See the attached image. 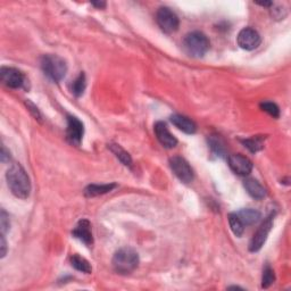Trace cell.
I'll use <instances>...</instances> for the list:
<instances>
[{
    "mask_svg": "<svg viewBox=\"0 0 291 291\" xmlns=\"http://www.w3.org/2000/svg\"><path fill=\"white\" fill-rule=\"evenodd\" d=\"M273 228V215H269L266 220H265L262 225L259 226L258 230L256 231L254 237L251 238L249 242V250L251 252H256L262 249L264 243L266 242V239L268 237L269 232Z\"/></svg>",
    "mask_w": 291,
    "mask_h": 291,
    "instance_id": "9",
    "label": "cell"
},
{
    "mask_svg": "<svg viewBox=\"0 0 291 291\" xmlns=\"http://www.w3.org/2000/svg\"><path fill=\"white\" fill-rule=\"evenodd\" d=\"M243 187H245L248 195L252 197L254 199L260 200L266 196V191H265L264 187L260 185L257 180H255L252 178L245 179V181H243Z\"/></svg>",
    "mask_w": 291,
    "mask_h": 291,
    "instance_id": "15",
    "label": "cell"
},
{
    "mask_svg": "<svg viewBox=\"0 0 291 291\" xmlns=\"http://www.w3.org/2000/svg\"><path fill=\"white\" fill-rule=\"evenodd\" d=\"M275 281V274L273 268L269 266V265H266L263 271V276H262V288L266 289L269 285H272L274 283Z\"/></svg>",
    "mask_w": 291,
    "mask_h": 291,
    "instance_id": "24",
    "label": "cell"
},
{
    "mask_svg": "<svg viewBox=\"0 0 291 291\" xmlns=\"http://www.w3.org/2000/svg\"><path fill=\"white\" fill-rule=\"evenodd\" d=\"M156 21L163 32L171 34L178 31L180 21L178 15L169 7H161L157 11Z\"/></svg>",
    "mask_w": 291,
    "mask_h": 291,
    "instance_id": "5",
    "label": "cell"
},
{
    "mask_svg": "<svg viewBox=\"0 0 291 291\" xmlns=\"http://www.w3.org/2000/svg\"><path fill=\"white\" fill-rule=\"evenodd\" d=\"M70 260H71L72 266L74 267L75 269H78V271L85 273V274H90V273H91V271H92L91 265H90V263L88 262L87 259L81 257L80 255H78V254L72 255Z\"/></svg>",
    "mask_w": 291,
    "mask_h": 291,
    "instance_id": "19",
    "label": "cell"
},
{
    "mask_svg": "<svg viewBox=\"0 0 291 291\" xmlns=\"http://www.w3.org/2000/svg\"><path fill=\"white\" fill-rule=\"evenodd\" d=\"M271 14H272L273 19L283 20L284 17L286 16V12H285V10H283V8L281 10V7H277L276 10H271Z\"/></svg>",
    "mask_w": 291,
    "mask_h": 291,
    "instance_id": "27",
    "label": "cell"
},
{
    "mask_svg": "<svg viewBox=\"0 0 291 291\" xmlns=\"http://www.w3.org/2000/svg\"><path fill=\"white\" fill-rule=\"evenodd\" d=\"M209 42L207 36L200 31H194L188 33L183 40V48L186 53L191 57L200 58L204 57L209 50Z\"/></svg>",
    "mask_w": 291,
    "mask_h": 291,
    "instance_id": "3",
    "label": "cell"
},
{
    "mask_svg": "<svg viewBox=\"0 0 291 291\" xmlns=\"http://www.w3.org/2000/svg\"><path fill=\"white\" fill-rule=\"evenodd\" d=\"M228 163L230 169L232 170L235 174L242 175V177H247V175H249L252 171L251 161L249 158L240 155V154L230 155L228 158Z\"/></svg>",
    "mask_w": 291,
    "mask_h": 291,
    "instance_id": "11",
    "label": "cell"
},
{
    "mask_svg": "<svg viewBox=\"0 0 291 291\" xmlns=\"http://www.w3.org/2000/svg\"><path fill=\"white\" fill-rule=\"evenodd\" d=\"M84 134V125L78 117L73 115H67V127H66V139L73 145L79 147L82 142Z\"/></svg>",
    "mask_w": 291,
    "mask_h": 291,
    "instance_id": "8",
    "label": "cell"
},
{
    "mask_svg": "<svg viewBox=\"0 0 291 291\" xmlns=\"http://www.w3.org/2000/svg\"><path fill=\"white\" fill-rule=\"evenodd\" d=\"M116 188L115 183H109V185H90L84 189V196L92 198L100 195H105L107 192H110Z\"/></svg>",
    "mask_w": 291,
    "mask_h": 291,
    "instance_id": "17",
    "label": "cell"
},
{
    "mask_svg": "<svg viewBox=\"0 0 291 291\" xmlns=\"http://www.w3.org/2000/svg\"><path fill=\"white\" fill-rule=\"evenodd\" d=\"M87 88V80L83 72H81L78 78H76L71 84V91L75 97H81L84 93V90Z\"/></svg>",
    "mask_w": 291,
    "mask_h": 291,
    "instance_id": "20",
    "label": "cell"
},
{
    "mask_svg": "<svg viewBox=\"0 0 291 291\" xmlns=\"http://www.w3.org/2000/svg\"><path fill=\"white\" fill-rule=\"evenodd\" d=\"M0 158H2L3 163H7L11 160V154L10 152H7L5 145H3V148H2V155H0Z\"/></svg>",
    "mask_w": 291,
    "mask_h": 291,
    "instance_id": "28",
    "label": "cell"
},
{
    "mask_svg": "<svg viewBox=\"0 0 291 291\" xmlns=\"http://www.w3.org/2000/svg\"><path fill=\"white\" fill-rule=\"evenodd\" d=\"M238 46L243 50H254L257 48L262 42L259 33L252 28H245L239 32L237 37Z\"/></svg>",
    "mask_w": 291,
    "mask_h": 291,
    "instance_id": "10",
    "label": "cell"
},
{
    "mask_svg": "<svg viewBox=\"0 0 291 291\" xmlns=\"http://www.w3.org/2000/svg\"><path fill=\"white\" fill-rule=\"evenodd\" d=\"M112 263L115 272H117L118 274H130L138 267L139 255L132 248H121V249L115 252Z\"/></svg>",
    "mask_w": 291,
    "mask_h": 291,
    "instance_id": "2",
    "label": "cell"
},
{
    "mask_svg": "<svg viewBox=\"0 0 291 291\" xmlns=\"http://www.w3.org/2000/svg\"><path fill=\"white\" fill-rule=\"evenodd\" d=\"M108 148L110 149L115 156H116L123 165L125 166H131L132 165V158L130 156V154L127 153L125 149H123L121 145L117 143H110L108 144Z\"/></svg>",
    "mask_w": 291,
    "mask_h": 291,
    "instance_id": "18",
    "label": "cell"
},
{
    "mask_svg": "<svg viewBox=\"0 0 291 291\" xmlns=\"http://www.w3.org/2000/svg\"><path fill=\"white\" fill-rule=\"evenodd\" d=\"M45 74L54 82H61L67 73V64L57 55H45L40 61Z\"/></svg>",
    "mask_w": 291,
    "mask_h": 291,
    "instance_id": "4",
    "label": "cell"
},
{
    "mask_svg": "<svg viewBox=\"0 0 291 291\" xmlns=\"http://www.w3.org/2000/svg\"><path fill=\"white\" fill-rule=\"evenodd\" d=\"M2 75V81L6 87L11 89H22L27 88L28 80L23 74V72L14 67H2L0 71Z\"/></svg>",
    "mask_w": 291,
    "mask_h": 291,
    "instance_id": "6",
    "label": "cell"
},
{
    "mask_svg": "<svg viewBox=\"0 0 291 291\" xmlns=\"http://www.w3.org/2000/svg\"><path fill=\"white\" fill-rule=\"evenodd\" d=\"M72 234L74 235L76 239L82 241L85 246L91 247L93 243V237L91 231V224L88 220H81L78 222V224L73 230Z\"/></svg>",
    "mask_w": 291,
    "mask_h": 291,
    "instance_id": "13",
    "label": "cell"
},
{
    "mask_svg": "<svg viewBox=\"0 0 291 291\" xmlns=\"http://www.w3.org/2000/svg\"><path fill=\"white\" fill-rule=\"evenodd\" d=\"M242 143L245 144V147L247 149H249L251 153H257L264 148V141L263 138H260V136H254V138L245 139L242 140Z\"/></svg>",
    "mask_w": 291,
    "mask_h": 291,
    "instance_id": "23",
    "label": "cell"
},
{
    "mask_svg": "<svg viewBox=\"0 0 291 291\" xmlns=\"http://www.w3.org/2000/svg\"><path fill=\"white\" fill-rule=\"evenodd\" d=\"M154 130H155L157 140L160 141L163 147L171 149L178 144V139L171 133L164 122H157L154 126Z\"/></svg>",
    "mask_w": 291,
    "mask_h": 291,
    "instance_id": "12",
    "label": "cell"
},
{
    "mask_svg": "<svg viewBox=\"0 0 291 291\" xmlns=\"http://www.w3.org/2000/svg\"><path fill=\"white\" fill-rule=\"evenodd\" d=\"M208 144L209 148L212 149V152L217 156H224L225 155V144L218 136L212 135L211 138H208Z\"/></svg>",
    "mask_w": 291,
    "mask_h": 291,
    "instance_id": "22",
    "label": "cell"
},
{
    "mask_svg": "<svg viewBox=\"0 0 291 291\" xmlns=\"http://www.w3.org/2000/svg\"><path fill=\"white\" fill-rule=\"evenodd\" d=\"M0 246H2V258H4L6 256V252H7V243L5 240V235L2 234V237H0Z\"/></svg>",
    "mask_w": 291,
    "mask_h": 291,
    "instance_id": "29",
    "label": "cell"
},
{
    "mask_svg": "<svg viewBox=\"0 0 291 291\" xmlns=\"http://www.w3.org/2000/svg\"><path fill=\"white\" fill-rule=\"evenodd\" d=\"M170 166L173 173L177 175L180 181L183 183H191L194 180V171L185 158L181 156H174L170 160Z\"/></svg>",
    "mask_w": 291,
    "mask_h": 291,
    "instance_id": "7",
    "label": "cell"
},
{
    "mask_svg": "<svg viewBox=\"0 0 291 291\" xmlns=\"http://www.w3.org/2000/svg\"><path fill=\"white\" fill-rule=\"evenodd\" d=\"M92 5L93 6H96V7H98V8H104V7H106V3H92Z\"/></svg>",
    "mask_w": 291,
    "mask_h": 291,
    "instance_id": "32",
    "label": "cell"
},
{
    "mask_svg": "<svg viewBox=\"0 0 291 291\" xmlns=\"http://www.w3.org/2000/svg\"><path fill=\"white\" fill-rule=\"evenodd\" d=\"M171 122H172L175 127H178L180 131L185 132L187 134H194L197 131L196 123L189 117L183 116V115L175 114L171 116Z\"/></svg>",
    "mask_w": 291,
    "mask_h": 291,
    "instance_id": "14",
    "label": "cell"
},
{
    "mask_svg": "<svg viewBox=\"0 0 291 291\" xmlns=\"http://www.w3.org/2000/svg\"><path fill=\"white\" fill-rule=\"evenodd\" d=\"M6 180L13 195L20 199L29 198L31 192V181L28 173L19 163H14L10 166L6 173Z\"/></svg>",
    "mask_w": 291,
    "mask_h": 291,
    "instance_id": "1",
    "label": "cell"
},
{
    "mask_svg": "<svg viewBox=\"0 0 291 291\" xmlns=\"http://www.w3.org/2000/svg\"><path fill=\"white\" fill-rule=\"evenodd\" d=\"M260 108H262L264 112H266L267 114L271 115V116L277 118L280 116V108L279 106L272 101H263L260 104Z\"/></svg>",
    "mask_w": 291,
    "mask_h": 291,
    "instance_id": "25",
    "label": "cell"
},
{
    "mask_svg": "<svg viewBox=\"0 0 291 291\" xmlns=\"http://www.w3.org/2000/svg\"><path fill=\"white\" fill-rule=\"evenodd\" d=\"M27 105H28L29 108H31L30 110H31V112H33V115H34V116H36V118L40 119L41 115L39 113V110H38V108H36V106H34L33 104H31V102H30V101H27Z\"/></svg>",
    "mask_w": 291,
    "mask_h": 291,
    "instance_id": "30",
    "label": "cell"
},
{
    "mask_svg": "<svg viewBox=\"0 0 291 291\" xmlns=\"http://www.w3.org/2000/svg\"><path fill=\"white\" fill-rule=\"evenodd\" d=\"M257 5L259 6H263V7H271L273 6V3L272 2H264V3H256Z\"/></svg>",
    "mask_w": 291,
    "mask_h": 291,
    "instance_id": "31",
    "label": "cell"
},
{
    "mask_svg": "<svg viewBox=\"0 0 291 291\" xmlns=\"http://www.w3.org/2000/svg\"><path fill=\"white\" fill-rule=\"evenodd\" d=\"M235 214H237V216L240 218V221L245 226L257 223L260 218V213L252 208H242Z\"/></svg>",
    "mask_w": 291,
    "mask_h": 291,
    "instance_id": "16",
    "label": "cell"
},
{
    "mask_svg": "<svg viewBox=\"0 0 291 291\" xmlns=\"http://www.w3.org/2000/svg\"><path fill=\"white\" fill-rule=\"evenodd\" d=\"M229 224L230 229L232 231V233L235 237H241L243 234V231H245V225L242 224V222L240 221V218L237 216V214L232 213L229 215Z\"/></svg>",
    "mask_w": 291,
    "mask_h": 291,
    "instance_id": "21",
    "label": "cell"
},
{
    "mask_svg": "<svg viewBox=\"0 0 291 291\" xmlns=\"http://www.w3.org/2000/svg\"><path fill=\"white\" fill-rule=\"evenodd\" d=\"M0 226H2V234L5 235L7 233V231L11 228L10 223V216L7 215V213L2 209V214H0Z\"/></svg>",
    "mask_w": 291,
    "mask_h": 291,
    "instance_id": "26",
    "label": "cell"
}]
</instances>
